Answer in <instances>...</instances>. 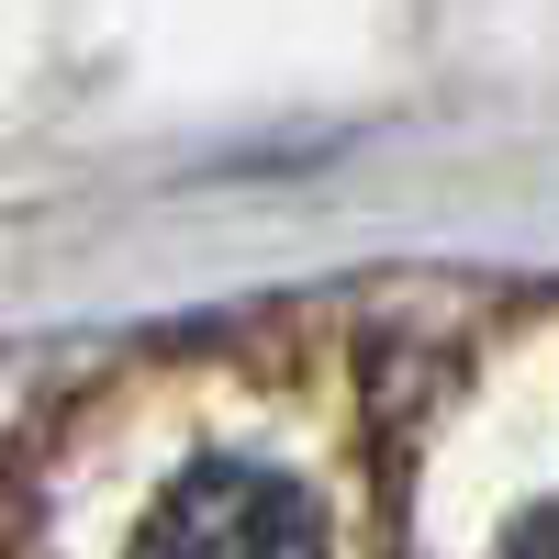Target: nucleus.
I'll return each instance as SVG.
<instances>
[{
	"label": "nucleus",
	"instance_id": "1",
	"mask_svg": "<svg viewBox=\"0 0 559 559\" xmlns=\"http://www.w3.org/2000/svg\"><path fill=\"white\" fill-rule=\"evenodd\" d=\"M134 559H336V548H324V515L302 481L258 471V459H202L191 481H168Z\"/></svg>",
	"mask_w": 559,
	"mask_h": 559
},
{
	"label": "nucleus",
	"instance_id": "2",
	"mask_svg": "<svg viewBox=\"0 0 559 559\" xmlns=\"http://www.w3.org/2000/svg\"><path fill=\"white\" fill-rule=\"evenodd\" d=\"M503 559H559V503H537V515L503 537Z\"/></svg>",
	"mask_w": 559,
	"mask_h": 559
}]
</instances>
